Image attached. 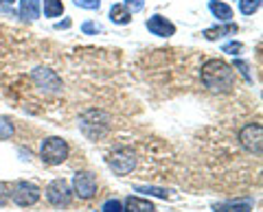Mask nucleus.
I'll use <instances>...</instances> for the list:
<instances>
[{
    "label": "nucleus",
    "instance_id": "nucleus-1",
    "mask_svg": "<svg viewBox=\"0 0 263 212\" xmlns=\"http://www.w3.org/2000/svg\"><path fill=\"white\" fill-rule=\"evenodd\" d=\"M235 70L221 59H209L202 66V83L206 86L211 92L228 94L235 88Z\"/></svg>",
    "mask_w": 263,
    "mask_h": 212
},
{
    "label": "nucleus",
    "instance_id": "nucleus-2",
    "mask_svg": "<svg viewBox=\"0 0 263 212\" xmlns=\"http://www.w3.org/2000/svg\"><path fill=\"white\" fill-rule=\"evenodd\" d=\"M79 127L90 140H101L110 132V116L101 110H90L79 118Z\"/></svg>",
    "mask_w": 263,
    "mask_h": 212
},
{
    "label": "nucleus",
    "instance_id": "nucleus-3",
    "mask_svg": "<svg viewBox=\"0 0 263 212\" xmlns=\"http://www.w3.org/2000/svg\"><path fill=\"white\" fill-rule=\"evenodd\" d=\"M40 153H42V160L46 162V164L57 166V164H62V162H66V158H68V142L62 140V138H57V136H51L42 142V151Z\"/></svg>",
    "mask_w": 263,
    "mask_h": 212
},
{
    "label": "nucleus",
    "instance_id": "nucleus-4",
    "mask_svg": "<svg viewBox=\"0 0 263 212\" xmlns=\"http://www.w3.org/2000/svg\"><path fill=\"white\" fill-rule=\"evenodd\" d=\"M108 166L117 175H127L136 166V153L127 149V146H119V149H114L108 156Z\"/></svg>",
    "mask_w": 263,
    "mask_h": 212
},
{
    "label": "nucleus",
    "instance_id": "nucleus-5",
    "mask_svg": "<svg viewBox=\"0 0 263 212\" xmlns=\"http://www.w3.org/2000/svg\"><path fill=\"white\" fill-rule=\"evenodd\" d=\"M33 81H35V86L42 90L44 94H60L62 92V79L57 77V72L51 70V68H35L33 70Z\"/></svg>",
    "mask_w": 263,
    "mask_h": 212
},
{
    "label": "nucleus",
    "instance_id": "nucleus-6",
    "mask_svg": "<svg viewBox=\"0 0 263 212\" xmlns=\"http://www.w3.org/2000/svg\"><path fill=\"white\" fill-rule=\"evenodd\" d=\"M239 142L248 153H254V156H261L263 149V129L257 123L246 125L239 132Z\"/></svg>",
    "mask_w": 263,
    "mask_h": 212
},
{
    "label": "nucleus",
    "instance_id": "nucleus-7",
    "mask_svg": "<svg viewBox=\"0 0 263 212\" xmlns=\"http://www.w3.org/2000/svg\"><path fill=\"white\" fill-rule=\"evenodd\" d=\"M46 199L53 203L55 208H66L72 199V190L66 179H53L51 184L46 186Z\"/></svg>",
    "mask_w": 263,
    "mask_h": 212
},
{
    "label": "nucleus",
    "instance_id": "nucleus-8",
    "mask_svg": "<svg viewBox=\"0 0 263 212\" xmlns=\"http://www.w3.org/2000/svg\"><path fill=\"white\" fill-rule=\"evenodd\" d=\"M72 193L77 195L79 199H92L97 195V177L88 171H79L72 177Z\"/></svg>",
    "mask_w": 263,
    "mask_h": 212
},
{
    "label": "nucleus",
    "instance_id": "nucleus-9",
    "mask_svg": "<svg viewBox=\"0 0 263 212\" xmlns=\"http://www.w3.org/2000/svg\"><path fill=\"white\" fill-rule=\"evenodd\" d=\"M11 199L18 203L20 208H29V206H35L40 201V188L33 186L31 182H18L11 190Z\"/></svg>",
    "mask_w": 263,
    "mask_h": 212
},
{
    "label": "nucleus",
    "instance_id": "nucleus-10",
    "mask_svg": "<svg viewBox=\"0 0 263 212\" xmlns=\"http://www.w3.org/2000/svg\"><path fill=\"white\" fill-rule=\"evenodd\" d=\"M145 27L152 35H158V37H171L176 33V24L169 22L167 18H162V15H152V18L145 22Z\"/></svg>",
    "mask_w": 263,
    "mask_h": 212
},
{
    "label": "nucleus",
    "instance_id": "nucleus-11",
    "mask_svg": "<svg viewBox=\"0 0 263 212\" xmlns=\"http://www.w3.org/2000/svg\"><path fill=\"white\" fill-rule=\"evenodd\" d=\"M239 31V27H237L235 22H228V24H221V27H213V29H206L204 31V37L209 39V42H215V39L224 37V35H233Z\"/></svg>",
    "mask_w": 263,
    "mask_h": 212
},
{
    "label": "nucleus",
    "instance_id": "nucleus-12",
    "mask_svg": "<svg viewBox=\"0 0 263 212\" xmlns=\"http://www.w3.org/2000/svg\"><path fill=\"white\" fill-rule=\"evenodd\" d=\"M215 212H250L252 210V201L243 199V201H224V203H215L213 206Z\"/></svg>",
    "mask_w": 263,
    "mask_h": 212
},
{
    "label": "nucleus",
    "instance_id": "nucleus-13",
    "mask_svg": "<svg viewBox=\"0 0 263 212\" xmlns=\"http://www.w3.org/2000/svg\"><path fill=\"white\" fill-rule=\"evenodd\" d=\"M154 203L147 201V199H141V197H127L125 199V208L123 212H154Z\"/></svg>",
    "mask_w": 263,
    "mask_h": 212
},
{
    "label": "nucleus",
    "instance_id": "nucleus-14",
    "mask_svg": "<svg viewBox=\"0 0 263 212\" xmlns=\"http://www.w3.org/2000/svg\"><path fill=\"white\" fill-rule=\"evenodd\" d=\"M209 9H211V13L215 15L217 20H221V22H230V18H233V9H230L226 3H219V0H211V3H209Z\"/></svg>",
    "mask_w": 263,
    "mask_h": 212
},
{
    "label": "nucleus",
    "instance_id": "nucleus-15",
    "mask_svg": "<svg viewBox=\"0 0 263 212\" xmlns=\"http://www.w3.org/2000/svg\"><path fill=\"white\" fill-rule=\"evenodd\" d=\"M20 15L24 20L40 18V0H20Z\"/></svg>",
    "mask_w": 263,
    "mask_h": 212
},
{
    "label": "nucleus",
    "instance_id": "nucleus-16",
    "mask_svg": "<svg viewBox=\"0 0 263 212\" xmlns=\"http://www.w3.org/2000/svg\"><path fill=\"white\" fill-rule=\"evenodd\" d=\"M110 20L114 24H127L132 20V13L125 9V5L117 3V5H112V9H110Z\"/></svg>",
    "mask_w": 263,
    "mask_h": 212
},
{
    "label": "nucleus",
    "instance_id": "nucleus-17",
    "mask_svg": "<svg viewBox=\"0 0 263 212\" xmlns=\"http://www.w3.org/2000/svg\"><path fill=\"white\" fill-rule=\"evenodd\" d=\"M62 13H64L62 0H44V15L46 18H60Z\"/></svg>",
    "mask_w": 263,
    "mask_h": 212
},
{
    "label": "nucleus",
    "instance_id": "nucleus-18",
    "mask_svg": "<svg viewBox=\"0 0 263 212\" xmlns=\"http://www.w3.org/2000/svg\"><path fill=\"white\" fill-rule=\"evenodd\" d=\"M261 7V0H239V11L243 15H254Z\"/></svg>",
    "mask_w": 263,
    "mask_h": 212
},
{
    "label": "nucleus",
    "instance_id": "nucleus-19",
    "mask_svg": "<svg viewBox=\"0 0 263 212\" xmlns=\"http://www.w3.org/2000/svg\"><path fill=\"white\" fill-rule=\"evenodd\" d=\"M13 123L9 118H5V116H0V140H7V138H11L13 136Z\"/></svg>",
    "mask_w": 263,
    "mask_h": 212
},
{
    "label": "nucleus",
    "instance_id": "nucleus-20",
    "mask_svg": "<svg viewBox=\"0 0 263 212\" xmlns=\"http://www.w3.org/2000/svg\"><path fill=\"white\" fill-rule=\"evenodd\" d=\"M138 193H145V195H154V197H160V199H167L169 193L164 188H156V186H136Z\"/></svg>",
    "mask_w": 263,
    "mask_h": 212
},
{
    "label": "nucleus",
    "instance_id": "nucleus-21",
    "mask_svg": "<svg viewBox=\"0 0 263 212\" xmlns=\"http://www.w3.org/2000/svg\"><path fill=\"white\" fill-rule=\"evenodd\" d=\"M235 70H239L241 75H243V79L248 81V83H252V75H250V66L246 61H241V59H235Z\"/></svg>",
    "mask_w": 263,
    "mask_h": 212
},
{
    "label": "nucleus",
    "instance_id": "nucleus-22",
    "mask_svg": "<svg viewBox=\"0 0 263 212\" xmlns=\"http://www.w3.org/2000/svg\"><path fill=\"white\" fill-rule=\"evenodd\" d=\"M81 31H84L86 35H97V33H101V24H97V22H84V27H81Z\"/></svg>",
    "mask_w": 263,
    "mask_h": 212
},
{
    "label": "nucleus",
    "instance_id": "nucleus-23",
    "mask_svg": "<svg viewBox=\"0 0 263 212\" xmlns=\"http://www.w3.org/2000/svg\"><path fill=\"white\" fill-rule=\"evenodd\" d=\"M101 210L103 212H123V206H121V201H117V199H108L103 203Z\"/></svg>",
    "mask_w": 263,
    "mask_h": 212
},
{
    "label": "nucleus",
    "instance_id": "nucleus-24",
    "mask_svg": "<svg viewBox=\"0 0 263 212\" xmlns=\"http://www.w3.org/2000/svg\"><path fill=\"white\" fill-rule=\"evenodd\" d=\"M241 48H243L241 42H228V44L221 46V51L228 53V55H237V53H241Z\"/></svg>",
    "mask_w": 263,
    "mask_h": 212
},
{
    "label": "nucleus",
    "instance_id": "nucleus-25",
    "mask_svg": "<svg viewBox=\"0 0 263 212\" xmlns=\"http://www.w3.org/2000/svg\"><path fill=\"white\" fill-rule=\"evenodd\" d=\"M75 5H77V7H84V9L95 11V9H99V5H101V0H75Z\"/></svg>",
    "mask_w": 263,
    "mask_h": 212
},
{
    "label": "nucleus",
    "instance_id": "nucleus-26",
    "mask_svg": "<svg viewBox=\"0 0 263 212\" xmlns=\"http://www.w3.org/2000/svg\"><path fill=\"white\" fill-rule=\"evenodd\" d=\"M143 0H127V3H125V9L129 11V13H136V11H141L143 9Z\"/></svg>",
    "mask_w": 263,
    "mask_h": 212
},
{
    "label": "nucleus",
    "instance_id": "nucleus-27",
    "mask_svg": "<svg viewBox=\"0 0 263 212\" xmlns=\"http://www.w3.org/2000/svg\"><path fill=\"white\" fill-rule=\"evenodd\" d=\"M7 201H9V186L5 182H0V206H5Z\"/></svg>",
    "mask_w": 263,
    "mask_h": 212
},
{
    "label": "nucleus",
    "instance_id": "nucleus-28",
    "mask_svg": "<svg viewBox=\"0 0 263 212\" xmlns=\"http://www.w3.org/2000/svg\"><path fill=\"white\" fill-rule=\"evenodd\" d=\"M70 24H72L70 20H64V22H57V24H55V29H68Z\"/></svg>",
    "mask_w": 263,
    "mask_h": 212
},
{
    "label": "nucleus",
    "instance_id": "nucleus-29",
    "mask_svg": "<svg viewBox=\"0 0 263 212\" xmlns=\"http://www.w3.org/2000/svg\"><path fill=\"white\" fill-rule=\"evenodd\" d=\"M15 0H0V5H13Z\"/></svg>",
    "mask_w": 263,
    "mask_h": 212
}]
</instances>
